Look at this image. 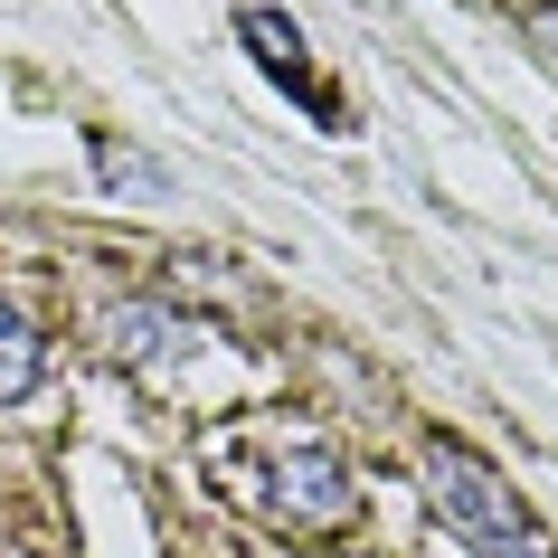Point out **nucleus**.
<instances>
[{
	"mask_svg": "<svg viewBox=\"0 0 558 558\" xmlns=\"http://www.w3.org/2000/svg\"><path fill=\"white\" fill-rule=\"evenodd\" d=\"M426 493H436V511H445V530H464L483 558H558L549 539H539V521H530L521 501L501 493V473L493 464H473L464 445H426Z\"/></svg>",
	"mask_w": 558,
	"mask_h": 558,
	"instance_id": "obj_1",
	"label": "nucleus"
},
{
	"mask_svg": "<svg viewBox=\"0 0 558 558\" xmlns=\"http://www.w3.org/2000/svg\"><path fill=\"white\" fill-rule=\"evenodd\" d=\"M265 493H275V511H294V521H341V501H351V483H341V464H331L323 445H313V454H284Z\"/></svg>",
	"mask_w": 558,
	"mask_h": 558,
	"instance_id": "obj_2",
	"label": "nucleus"
},
{
	"mask_svg": "<svg viewBox=\"0 0 558 558\" xmlns=\"http://www.w3.org/2000/svg\"><path fill=\"white\" fill-rule=\"evenodd\" d=\"M236 29H246V48H256V58L275 66V76H294V86L313 95V76H303V29H294V20H284V10H246ZM313 105H323V95H313Z\"/></svg>",
	"mask_w": 558,
	"mask_h": 558,
	"instance_id": "obj_3",
	"label": "nucleus"
},
{
	"mask_svg": "<svg viewBox=\"0 0 558 558\" xmlns=\"http://www.w3.org/2000/svg\"><path fill=\"white\" fill-rule=\"evenodd\" d=\"M38 369H48V360H38V331L0 303V408H20V398L38 388Z\"/></svg>",
	"mask_w": 558,
	"mask_h": 558,
	"instance_id": "obj_4",
	"label": "nucleus"
},
{
	"mask_svg": "<svg viewBox=\"0 0 558 558\" xmlns=\"http://www.w3.org/2000/svg\"><path fill=\"white\" fill-rule=\"evenodd\" d=\"M95 171L114 180V190H143V199H171V171H161L151 151H133V143H95Z\"/></svg>",
	"mask_w": 558,
	"mask_h": 558,
	"instance_id": "obj_5",
	"label": "nucleus"
},
{
	"mask_svg": "<svg viewBox=\"0 0 558 558\" xmlns=\"http://www.w3.org/2000/svg\"><path fill=\"white\" fill-rule=\"evenodd\" d=\"M161 351V313H151V303H123L114 313V360H151Z\"/></svg>",
	"mask_w": 558,
	"mask_h": 558,
	"instance_id": "obj_6",
	"label": "nucleus"
}]
</instances>
